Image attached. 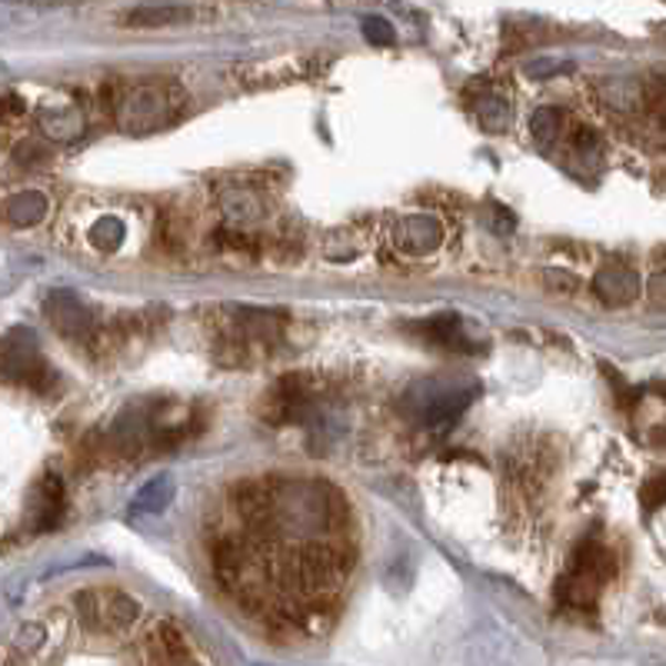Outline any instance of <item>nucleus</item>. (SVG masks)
Listing matches in <instances>:
<instances>
[{
    "mask_svg": "<svg viewBox=\"0 0 666 666\" xmlns=\"http://www.w3.org/2000/svg\"><path fill=\"white\" fill-rule=\"evenodd\" d=\"M480 394L474 381L454 377H427L417 381L404 397V414L424 430H447Z\"/></svg>",
    "mask_w": 666,
    "mask_h": 666,
    "instance_id": "obj_1",
    "label": "nucleus"
},
{
    "mask_svg": "<svg viewBox=\"0 0 666 666\" xmlns=\"http://www.w3.org/2000/svg\"><path fill=\"white\" fill-rule=\"evenodd\" d=\"M351 553L344 547H333V543H313L303 547L290 556L287 566V583L296 586L303 596H326L337 590L347 573H351Z\"/></svg>",
    "mask_w": 666,
    "mask_h": 666,
    "instance_id": "obj_2",
    "label": "nucleus"
},
{
    "mask_svg": "<svg viewBox=\"0 0 666 666\" xmlns=\"http://www.w3.org/2000/svg\"><path fill=\"white\" fill-rule=\"evenodd\" d=\"M180 111V91L170 84H137L117 104V124L127 134H150Z\"/></svg>",
    "mask_w": 666,
    "mask_h": 666,
    "instance_id": "obj_3",
    "label": "nucleus"
},
{
    "mask_svg": "<svg viewBox=\"0 0 666 666\" xmlns=\"http://www.w3.org/2000/svg\"><path fill=\"white\" fill-rule=\"evenodd\" d=\"M74 606L91 633H124L141 616V603L121 590H81Z\"/></svg>",
    "mask_w": 666,
    "mask_h": 666,
    "instance_id": "obj_4",
    "label": "nucleus"
},
{
    "mask_svg": "<svg viewBox=\"0 0 666 666\" xmlns=\"http://www.w3.org/2000/svg\"><path fill=\"white\" fill-rule=\"evenodd\" d=\"M4 374L11 381H28L34 374H48L41 364V347H38V333L28 326H14L4 337Z\"/></svg>",
    "mask_w": 666,
    "mask_h": 666,
    "instance_id": "obj_5",
    "label": "nucleus"
},
{
    "mask_svg": "<svg viewBox=\"0 0 666 666\" xmlns=\"http://www.w3.org/2000/svg\"><path fill=\"white\" fill-rule=\"evenodd\" d=\"M44 310H48L51 323L64 333V337H87V333L94 330L91 310L81 303V296H74V293H67V290L51 293L48 303H44Z\"/></svg>",
    "mask_w": 666,
    "mask_h": 666,
    "instance_id": "obj_6",
    "label": "nucleus"
},
{
    "mask_svg": "<svg viewBox=\"0 0 666 666\" xmlns=\"http://www.w3.org/2000/svg\"><path fill=\"white\" fill-rule=\"evenodd\" d=\"M394 243L404 250V253H430L444 243V227L437 217L430 214H414V217H404L394 230Z\"/></svg>",
    "mask_w": 666,
    "mask_h": 666,
    "instance_id": "obj_7",
    "label": "nucleus"
},
{
    "mask_svg": "<svg viewBox=\"0 0 666 666\" xmlns=\"http://www.w3.org/2000/svg\"><path fill=\"white\" fill-rule=\"evenodd\" d=\"M643 290V280L636 270L629 267H603L596 277H593V293L603 300V303H613V306H623V303H633Z\"/></svg>",
    "mask_w": 666,
    "mask_h": 666,
    "instance_id": "obj_8",
    "label": "nucleus"
},
{
    "mask_svg": "<svg viewBox=\"0 0 666 666\" xmlns=\"http://www.w3.org/2000/svg\"><path fill=\"white\" fill-rule=\"evenodd\" d=\"M64 513V483L58 477H44V483L34 490V530L48 533L58 527Z\"/></svg>",
    "mask_w": 666,
    "mask_h": 666,
    "instance_id": "obj_9",
    "label": "nucleus"
},
{
    "mask_svg": "<svg viewBox=\"0 0 666 666\" xmlns=\"http://www.w3.org/2000/svg\"><path fill=\"white\" fill-rule=\"evenodd\" d=\"M174 493H177L174 477H170V474H160V477L147 480V483L134 493L131 510H134V513H164V510L174 503Z\"/></svg>",
    "mask_w": 666,
    "mask_h": 666,
    "instance_id": "obj_10",
    "label": "nucleus"
},
{
    "mask_svg": "<svg viewBox=\"0 0 666 666\" xmlns=\"http://www.w3.org/2000/svg\"><path fill=\"white\" fill-rule=\"evenodd\" d=\"M38 121H41V131L54 141H74L84 131V117L74 107H44Z\"/></svg>",
    "mask_w": 666,
    "mask_h": 666,
    "instance_id": "obj_11",
    "label": "nucleus"
},
{
    "mask_svg": "<svg viewBox=\"0 0 666 666\" xmlns=\"http://www.w3.org/2000/svg\"><path fill=\"white\" fill-rule=\"evenodd\" d=\"M48 217V197L41 190H21L8 200V220L14 227H34Z\"/></svg>",
    "mask_w": 666,
    "mask_h": 666,
    "instance_id": "obj_12",
    "label": "nucleus"
},
{
    "mask_svg": "<svg viewBox=\"0 0 666 666\" xmlns=\"http://www.w3.org/2000/svg\"><path fill=\"white\" fill-rule=\"evenodd\" d=\"M184 21H190V8H174V4H164V8H134L127 14L131 28H174V24H184Z\"/></svg>",
    "mask_w": 666,
    "mask_h": 666,
    "instance_id": "obj_13",
    "label": "nucleus"
},
{
    "mask_svg": "<svg viewBox=\"0 0 666 666\" xmlns=\"http://www.w3.org/2000/svg\"><path fill=\"white\" fill-rule=\"evenodd\" d=\"M223 214H227L230 220L250 223V220H257V217L263 214V207H260V200H257L250 190H227V194H223Z\"/></svg>",
    "mask_w": 666,
    "mask_h": 666,
    "instance_id": "obj_14",
    "label": "nucleus"
},
{
    "mask_svg": "<svg viewBox=\"0 0 666 666\" xmlns=\"http://www.w3.org/2000/svg\"><path fill=\"white\" fill-rule=\"evenodd\" d=\"M91 243L94 247H101V250H117L121 247V240L127 237V227H124V220L121 217H101V220H94V227H91Z\"/></svg>",
    "mask_w": 666,
    "mask_h": 666,
    "instance_id": "obj_15",
    "label": "nucleus"
},
{
    "mask_svg": "<svg viewBox=\"0 0 666 666\" xmlns=\"http://www.w3.org/2000/svg\"><path fill=\"white\" fill-rule=\"evenodd\" d=\"M477 117H480V127H483V131L500 134V131H507V124H510V107H507V101H500V97L490 94V97H480Z\"/></svg>",
    "mask_w": 666,
    "mask_h": 666,
    "instance_id": "obj_16",
    "label": "nucleus"
},
{
    "mask_svg": "<svg viewBox=\"0 0 666 666\" xmlns=\"http://www.w3.org/2000/svg\"><path fill=\"white\" fill-rule=\"evenodd\" d=\"M560 124H563V114L556 107H537L533 117H530V134L543 147V144H550L560 134Z\"/></svg>",
    "mask_w": 666,
    "mask_h": 666,
    "instance_id": "obj_17",
    "label": "nucleus"
},
{
    "mask_svg": "<svg viewBox=\"0 0 666 666\" xmlns=\"http://www.w3.org/2000/svg\"><path fill=\"white\" fill-rule=\"evenodd\" d=\"M427 333L434 341H440V344H447V347H454V344H464V323H460V316H434L430 323H427Z\"/></svg>",
    "mask_w": 666,
    "mask_h": 666,
    "instance_id": "obj_18",
    "label": "nucleus"
},
{
    "mask_svg": "<svg viewBox=\"0 0 666 666\" xmlns=\"http://www.w3.org/2000/svg\"><path fill=\"white\" fill-rule=\"evenodd\" d=\"M639 500H643V507H646V510H656V507H663V503H666V474H656V477H649V480L643 483V490H639Z\"/></svg>",
    "mask_w": 666,
    "mask_h": 666,
    "instance_id": "obj_19",
    "label": "nucleus"
},
{
    "mask_svg": "<svg viewBox=\"0 0 666 666\" xmlns=\"http://www.w3.org/2000/svg\"><path fill=\"white\" fill-rule=\"evenodd\" d=\"M364 38L377 48H387L394 44V28L384 18H364Z\"/></svg>",
    "mask_w": 666,
    "mask_h": 666,
    "instance_id": "obj_20",
    "label": "nucleus"
},
{
    "mask_svg": "<svg viewBox=\"0 0 666 666\" xmlns=\"http://www.w3.org/2000/svg\"><path fill=\"white\" fill-rule=\"evenodd\" d=\"M573 71V64L570 61H537L533 67H530V77H537V81H543V77H550V74H570Z\"/></svg>",
    "mask_w": 666,
    "mask_h": 666,
    "instance_id": "obj_21",
    "label": "nucleus"
},
{
    "mask_svg": "<svg viewBox=\"0 0 666 666\" xmlns=\"http://www.w3.org/2000/svg\"><path fill=\"white\" fill-rule=\"evenodd\" d=\"M41 643H44V626H38V623L24 626L18 633V649H38Z\"/></svg>",
    "mask_w": 666,
    "mask_h": 666,
    "instance_id": "obj_22",
    "label": "nucleus"
},
{
    "mask_svg": "<svg viewBox=\"0 0 666 666\" xmlns=\"http://www.w3.org/2000/svg\"><path fill=\"white\" fill-rule=\"evenodd\" d=\"M646 293H649V300L653 303H659V306H666V270H659L649 283H646Z\"/></svg>",
    "mask_w": 666,
    "mask_h": 666,
    "instance_id": "obj_23",
    "label": "nucleus"
},
{
    "mask_svg": "<svg viewBox=\"0 0 666 666\" xmlns=\"http://www.w3.org/2000/svg\"><path fill=\"white\" fill-rule=\"evenodd\" d=\"M547 283H550V287H576V280H573V277H566V273H556V270H550V273H547Z\"/></svg>",
    "mask_w": 666,
    "mask_h": 666,
    "instance_id": "obj_24",
    "label": "nucleus"
},
{
    "mask_svg": "<svg viewBox=\"0 0 666 666\" xmlns=\"http://www.w3.org/2000/svg\"><path fill=\"white\" fill-rule=\"evenodd\" d=\"M8 114H21V101L14 94H8Z\"/></svg>",
    "mask_w": 666,
    "mask_h": 666,
    "instance_id": "obj_25",
    "label": "nucleus"
},
{
    "mask_svg": "<svg viewBox=\"0 0 666 666\" xmlns=\"http://www.w3.org/2000/svg\"><path fill=\"white\" fill-rule=\"evenodd\" d=\"M170 666H200V663H194L190 656H184V659H177V663H170Z\"/></svg>",
    "mask_w": 666,
    "mask_h": 666,
    "instance_id": "obj_26",
    "label": "nucleus"
},
{
    "mask_svg": "<svg viewBox=\"0 0 666 666\" xmlns=\"http://www.w3.org/2000/svg\"><path fill=\"white\" fill-rule=\"evenodd\" d=\"M8 666H14V663H8Z\"/></svg>",
    "mask_w": 666,
    "mask_h": 666,
    "instance_id": "obj_27",
    "label": "nucleus"
}]
</instances>
